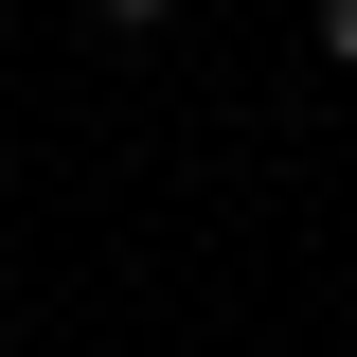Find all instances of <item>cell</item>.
<instances>
[{"mask_svg":"<svg viewBox=\"0 0 357 357\" xmlns=\"http://www.w3.org/2000/svg\"><path fill=\"white\" fill-rule=\"evenodd\" d=\"M321 54H340V72H357V0H321Z\"/></svg>","mask_w":357,"mask_h":357,"instance_id":"obj_2","label":"cell"},{"mask_svg":"<svg viewBox=\"0 0 357 357\" xmlns=\"http://www.w3.org/2000/svg\"><path fill=\"white\" fill-rule=\"evenodd\" d=\"M89 18H107V36H161V18H178V0H89Z\"/></svg>","mask_w":357,"mask_h":357,"instance_id":"obj_1","label":"cell"}]
</instances>
